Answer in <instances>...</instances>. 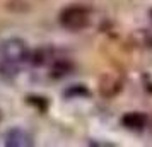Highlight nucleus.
Returning <instances> with one entry per match:
<instances>
[{"label":"nucleus","mask_w":152,"mask_h":147,"mask_svg":"<svg viewBox=\"0 0 152 147\" xmlns=\"http://www.w3.org/2000/svg\"><path fill=\"white\" fill-rule=\"evenodd\" d=\"M28 103H29V105H34L39 111H45V110H46V106H48L46 99H45V98H38V96H29Z\"/></svg>","instance_id":"8"},{"label":"nucleus","mask_w":152,"mask_h":147,"mask_svg":"<svg viewBox=\"0 0 152 147\" xmlns=\"http://www.w3.org/2000/svg\"><path fill=\"white\" fill-rule=\"evenodd\" d=\"M147 115L140 111H130L121 116V125L128 130H142L147 125Z\"/></svg>","instance_id":"5"},{"label":"nucleus","mask_w":152,"mask_h":147,"mask_svg":"<svg viewBox=\"0 0 152 147\" xmlns=\"http://www.w3.org/2000/svg\"><path fill=\"white\" fill-rule=\"evenodd\" d=\"M63 96H67V98H82V96H89V91L84 87V86H72L70 89L63 92Z\"/></svg>","instance_id":"7"},{"label":"nucleus","mask_w":152,"mask_h":147,"mask_svg":"<svg viewBox=\"0 0 152 147\" xmlns=\"http://www.w3.org/2000/svg\"><path fill=\"white\" fill-rule=\"evenodd\" d=\"M33 144H34V140L31 137V133L19 127L7 130L4 135V146L7 147H31Z\"/></svg>","instance_id":"3"},{"label":"nucleus","mask_w":152,"mask_h":147,"mask_svg":"<svg viewBox=\"0 0 152 147\" xmlns=\"http://www.w3.org/2000/svg\"><path fill=\"white\" fill-rule=\"evenodd\" d=\"M121 87H123V79L118 74H113V72L104 74L99 80V92L104 98H115L121 91Z\"/></svg>","instance_id":"4"},{"label":"nucleus","mask_w":152,"mask_h":147,"mask_svg":"<svg viewBox=\"0 0 152 147\" xmlns=\"http://www.w3.org/2000/svg\"><path fill=\"white\" fill-rule=\"evenodd\" d=\"M60 26L69 31H82L89 26L91 21V14L86 7L80 5H69L65 7L58 15Z\"/></svg>","instance_id":"2"},{"label":"nucleus","mask_w":152,"mask_h":147,"mask_svg":"<svg viewBox=\"0 0 152 147\" xmlns=\"http://www.w3.org/2000/svg\"><path fill=\"white\" fill-rule=\"evenodd\" d=\"M31 51L22 38L12 36L0 43V74L5 77H14L22 63L29 62Z\"/></svg>","instance_id":"1"},{"label":"nucleus","mask_w":152,"mask_h":147,"mask_svg":"<svg viewBox=\"0 0 152 147\" xmlns=\"http://www.w3.org/2000/svg\"><path fill=\"white\" fill-rule=\"evenodd\" d=\"M149 15H151V21H152V9H151V12H149Z\"/></svg>","instance_id":"9"},{"label":"nucleus","mask_w":152,"mask_h":147,"mask_svg":"<svg viewBox=\"0 0 152 147\" xmlns=\"http://www.w3.org/2000/svg\"><path fill=\"white\" fill-rule=\"evenodd\" d=\"M70 70H72V63L69 60H65V58H58L53 62L51 65V72H50V75L55 79H60V77H65L67 74H70Z\"/></svg>","instance_id":"6"}]
</instances>
